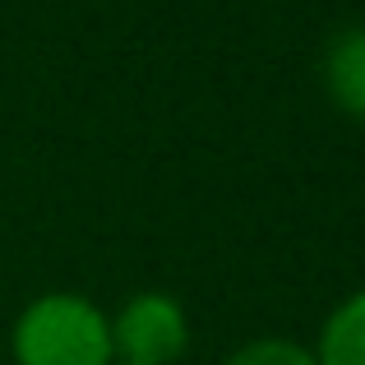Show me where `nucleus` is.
Returning a JSON list of instances; mask_svg holds the SVG:
<instances>
[{"mask_svg":"<svg viewBox=\"0 0 365 365\" xmlns=\"http://www.w3.org/2000/svg\"><path fill=\"white\" fill-rule=\"evenodd\" d=\"M19 365H111V319L74 292H51L33 301L14 324Z\"/></svg>","mask_w":365,"mask_h":365,"instance_id":"obj_1","label":"nucleus"},{"mask_svg":"<svg viewBox=\"0 0 365 365\" xmlns=\"http://www.w3.org/2000/svg\"><path fill=\"white\" fill-rule=\"evenodd\" d=\"M185 310L162 292L130 296L125 310L111 319V347L125 365H171L185 351Z\"/></svg>","mask_w":365,"mask_h":365,"instance_id":"obj_2","label":"nucleus"},{"mask_svg":"<svg viewBox=\"0 0 365 365\" xmlns=\"http://www.w3.org/2000/svg\"><path fill=\"white\" fill-rule=\"evenodd\" d=\"M324 88L347 116L365 120V28H347L324 51Z\"/></svg>","mask_w":365,"mask_h":365,"instance_id":"obj_3","label":"nucleus"},{"mask_svg":"<svg viewBox=\"0 0 365 365\" xmlns=\"http://www.w3.org/2000/svg\"><path fill=\"white\" fill-rule=\"evenodd\" d=\"M319 365H365V292L347 296L329 314L319 338Z\"/></svg>","mask_w":365,"mask_h":365,"instance_id":"obj_4","label":"nucleus"},{"mask_svg":"<svg viewBox=\"0 0 365 365\" xmlns=\"http://www.w3.org/2000/svg\"><path fill=\"white\" fill-rule=\"evenodd\" d=\"M227 365H319L305 347H296V342H282V338H264V342H250L241 347Z\"/></svg>","mask_w":365,"mask_h":365,"instance_id":"obj_5","label":"nucleus"}]
</instances>
